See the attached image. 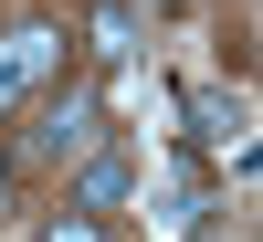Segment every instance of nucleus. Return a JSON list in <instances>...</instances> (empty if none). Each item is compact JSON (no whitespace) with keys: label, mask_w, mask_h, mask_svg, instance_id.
<instances>
[{"label":"nucleus","mask_w":263,"mask_h":242,"mask_svg":"<svg viewBox=\"0 0 263 242\" xmlns=\"http://www.w3.org/2000/svg\"><path fill=\"white\" fill-rule=\"evenodd\" d=\"M190 126H200V147H221L232 169H253V105L232 95V84H200V95H190Z\"/></svg>","instance_id":"obj_4"},{"label":"nucleus","mask_w":263,"mask_h":242,"mask_svg":"<svg viewBox=\"0 0 263 242\" xmlns=\"http://www.w3.org/2000/svg\"><path fill=\"white\" fill-rule=\"evenodd\" d=\"M11 179H21V169H11V158H0V211H11Z\"/></svg>","instance_id":"obj_7"},{"label":"nucleus","mask_w":263,"mask_h":242,"mask_svg":"<svg viewBox=\"0 0 263 242\" xmlns=\"http://www.w3.org/2000/svg\"><path fill=\"white\" fill-rule=\"evenodd\" d=\"M63 53H74L63 21H11V32H0V116H21L32 95H53V84H63Z\"/></svg>","instance_id":"obj_1"},{"label":"nucleus","mask_w":263,"mask_h":242,"mask_svg":"<svg viewBox=\"0 0 263 242\" xmlns=\"http://www.w3.org/2000/svg\"><path fill=\"white\" fill-rule=\"evenodd\" d=\"M126 200H137V158H126V147H84L74 158V211L105 221V211H126Z\"/></svg>","instance_id":"obj_3"},{"label":"nucleus","mask_w":263,"mask_h":242,"mask_svg":"<svg viewBox=\"0 0 263 242\" xmlns=\"http://www.w3.org/2000/svg\"><path fill=\"white\" fill-rule=\"evenodd\" d=\"M74 53H95V63H137V11H126V0H105V11L84 21Z\"/></svg>","instance_id":"obj_5"},{"label":"nucleus","mask_w":263,"mask_h":242,"mask_svg":"<svg viewBox=\"0 0 263 242\" xmlns=\"http://www.w3.org/2000/svg\"><path fill=\"white\" fill-rule=\"evenodd\" d=\"M32 242H105V221H84V211H63V221H42Z\"/></svg>","instance_id":"obj_6"},{"label":"nucleus","mask_w":263,"mask_h":242,"mask_svg":"<svg viewBox=\"0 0 263 242\" xmlns=\"http://www.w3.org/2000/svg\"><path fill=\"white\" fill-rule=\"evenodd\" d=\"M32 105H42V116H32V158L42 169H74L84 147H105V105L84 95V84H74V95H32Z\"/></svg>","instance_id":"obj_2"}]
</instances>
